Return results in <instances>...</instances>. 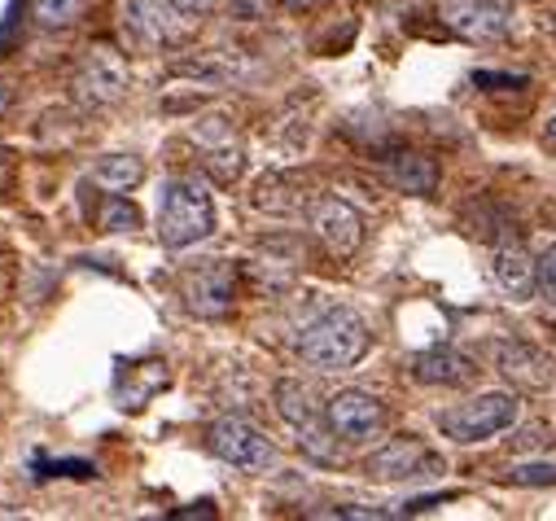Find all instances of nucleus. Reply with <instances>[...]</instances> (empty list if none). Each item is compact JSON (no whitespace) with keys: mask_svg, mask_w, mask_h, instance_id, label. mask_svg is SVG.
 I'll list each match as a JSON object with an SVG mask.
<instances>
[{"mask_svg":"<svg viewBox=\"0 0 556 521\" xmlns=\"http://www.w3.org/2000/svg\"><path fill=\"white\" fill-rule=\"evenodd\" d=\"M473 84H482V88H521L526 75H491V71H473Z\"/></svg>","mask_w":556,"mask_h":521,"instance_id":"393cba45","label":"nucleus"},{"mask_svg":"<svg viewBox=\"0 0 556 521\" xmlns=\"http://www.w3.org/2000/svg\"><path fill=\"white\" fill-rule=\"evenodd\" d=\"M215 232V202L202 180L176 176L159 193V241L167 250H189Z\"/></svg>","mask_w":556,"mask_h":521,"instance_id":"f257e3e1","label":"nucleus"},{"mask_svg":"<svg viewBox=\"0 0 556 521\" xmlns=\"http://www.w3.org/2000/svg\"><path fill=\"white\" fill-rule=\"evenodd\" d=\"M172 14L176 10L163 5V0H123V31L141 49H163L176 40Z\"/></svg>","mask_w":556,"mask_h":521,"instance_id":"ddd939ff","label":"nucleus"},{"mask_svg":"<svg viewBox=\"0 0 556 521\" xmlns=\"http://www.w3.org/2000/svg\"><path fill=\"white\" fill-rule=\"evenodd\" d=\"M539 294L556 303V245H547V254L539 258Z\"/></svg>","mask_w":556,"mask_h":521,"instance_id":"5701e85b","label":"nucleus"},{"mask_svg":"<svg viewBox=\"0 0 556 521\" xmlns=\"http://www.w3.org/2000/svg\"><path fill=\"white\" fill-rule=\"evenodd\" d=\"M97 224L105 232H131V228H141V211H136L123 193H105V206H101Z\"/></svg>","mask_w":556,"mask_h":521,"instance_id":"a211bd4d","label":"nucleus"},{"mask_svg":"<svg viewBox=\"0 0 556 521\" xmlns=\"http://www.w3.org/2000/svg\"><path fill=\"white\" fill-rule=\"evenodd\" d=\"M40 478H92L97 469L88 460H36Z\"/></svg>","mask_w":556,"mask_h":521,"instance_id":"aec40b11","label":"nucleus"},{"mask_svg":"<svg viewBox=\"0 0 556 521\" xmlns=\"http://www.w3.org/2000/svg\"><path fill=\"white\" fill-rule=\"evenodd\" d=\"M443 23L473 45H491L508 36V10L500 0H443Z\"/></svg>","mask_w":556,"mask_h":521,"instance_id":"9d476101","label":"nucleus"},{"mask_svg":"<svg viewBox=\"0 0 556 521\" xmlns=\"http://www.w3.org/2000/svg\"><path fill=\"white\" fill-rule=\"evenodd\" d=\"M276 408H281V417L299 430V443H303V452H307L312 460H325V465L338 460V447L329 443V439H338V434L329 430V421H320V408L312 404L307 385L281 381V385H276Z\"/></svg>","mask_w":556,"mask_h":521,"instance_id":"39448f33","label":"nucleus"},{"mask_svg":"<svg viewBox=\"0 0 556 521\" xmlns=\"http://www.w3.org/2000/svg\"><path fill=\"white\" fill-rule=\"evenodd\" d=\"M495 368L513 381V385H521V390H547L552 385V359L539 351V346H530V342H517V338H504V342H495Z\"/></svg>","mask_w":556,"mask_h":521,"instance_id":"f8f14e48","label":"nucleus"},{"mask_svg":"<svg viewBox=\"0 0 556 521\" xmlns=\"http://www.w3.org/2000/svg\"><path fill=\"white\" fill-rule=\"evenodd\" d=\"M92 180L105 189V193H127L146 180V163L141 158H131V154H110L92 167Z\"/></svg>","mask_w":556,"mask_h":521,"instance_id":"f3484780","label":"nucleus"},{"mask_svg":"<svg viewBox=\"0 0 556 521\" xmlns=\"http://www.w3.org/2000/svg\"><path fill=\"white\" fill-rule=\"evenodd\" d=\"M412 377L421 385H465L478 377V368L469 355H460L452 346H434V351L412 355Z\"/></svg>","mask_w":556,"mask_h":521,"instance_id":"4468645a","label":"nucleus"},{"mask_svg":"<svg viewBox=\"0 0 556 521\" xmlns=\"http://www.w3.org/2000/svg\"><path fill=\"white\" fill-rule=\"evenodd\" d=\"M267 5H271V0H228V10H232L237 18H245V23L267 18Z\"/></svg>","mask_w":556,"mask_h":521,"instance_id":"b1692460","label":"nucleus"},{"mask_svg":"<svg viewBox=\"0 0 556 521\" xmlns=\"http://www.w3.org/2000/svg\"><path fill=\"white\" fill-rule=\"evenodd\" d=\"M167 5L180 14V18H202L215 10V0H167Z\"/></svg>","mask_w":556,"mask_h":521,"instance_id":"a878e982","label":"nucleus"},{"mask_svg":"<svg viewBox=\"0 0 556 521\" xmlns=\"http://www.w3.org/2000/svg\"><path fill=\"white\" fill-rule=\"evenodd\" d=\"M5 110H10V88L0 84V114H5Z\"/></svg>","mask_w":556,"mask_h":521,"instance_id":"c85d7f7f","label":"nucleus"},{"mask_svg":"<svg viewBox=\"0 0 556 521\" xmlns=\"http://www.w3.org/2000/svg\"><path fill=\"white\" fill-rule=\"evenodd\" d=\"M176 517H215V508H211V504H189V508H180Z\"/></svg>","mask_w":556,"mask_h":521,"instance_id":"bb28decb","label":"nucleus"},{"mask_svg":"<svg viewBox=\"0 0 556 521\" xmlns=\"http://www.w3.org/2000/svg\"><path fill=\"white\" fill-rule=\"evenodd\" d=\"M439 469H443V460L421 439H390L386 447H377L368 456V473L381 482H412V478H426Z\"/></svg>","mask_w":556,"mask_h":521,"instance_id":"6e6552de","label":"nucleus"},{"mask_svg":"<svg viewBox=\"0 0 556 521\" xmlns=\"http://www.w3.org/2000/svg\"><path fill=\"white\" fill-rule=\"evenodd\" d=\"M206 167L215 171V180H219V185H228V180H237V176H241V150H215V154L206 158Z\"/></svg>","mask_w":556,"mask_h":521,"instance_id":"412c9836","label":"nucleus"},{"mask_svg":"<svg viewBox=\"0 0 556 521\" xmlns=\"http://www.w3.org/2000/svg\"><path fill=\"white\" fill-rule=\"evenodd\" d=\"M547 145L556 150V114H552V123H547Z\"/></svg>","mask_w":556,"mask_h":521,"instance_id":"c756f323","label":"nucleus"},{"mask_svg":"<svg viewBox=\"0 0 556 521\" xmlns=\"http://www.w3.org/2000/svg\"><path fill=\"white\" fill-rule=\"evenodd\" d=\"M185 303L202 320L228 316V307H232V268L224 264V258H206V264L185 272Z\"/></svg>","mask_w":556,"mask_h":521,"instance_id":"1a4fd4ad","label":"nucleus"},{"mask_svg":"<svg viewBox=\"0 0 556 521\" xmlns=\"http://www.w3.org/2000/svg\"><path fill=\"white\" fill-rule=\"evenodd\" d=\"M312 228L333 254H355L364 241V215L342 198H316L312 202Z\"/></svg>","mask_w":556,"mask_h":521,"instance_id":"9b49d317","label":"nucleus"},{"mask_svg":"<svg viewBox=\"0 0 556 521\" xmlns=\"http://www.w3.org/2000/svg\"><path fill=\"white\" fill-rule=\"evenodd\" d=\"M495 285L508 294V298H530L539 290V264H530V254L521 250H495Z\"/></svg>","mask_w":556,"mask_h":521,"instance_id":"dca6fc26","label":"nucleus"},{"mask_svg":"<svg viewBox=\"0 0 556 521\" xmlns=\"http://www.w3.org/2000/svg\"><path fill=\"white\" fill-rule=\"evenodd\" d=\"M206 443H211V452H215L224 465L245 469V473H263V469L276 465V447L267 443V434L254 430V425L241 421V417L215 421V425L206 430Z\"/></svg>","mask_w":556,"mask_h":521,"instance_id":"20e7f679","label":"nucleus"},{"mask_svg":"<svg viewBox=\"0 0 556 521\" xmlns=\"http://www.w3.org/2000/svg\"><path fill=\"white\" fill-rule=\"evenodd\" d=\"M325 421L338 439L368 443L386 425V408H381V399L364 395V390H338V395L325 404Z\"/></svg>","mask_w":556,"mask_h":521,"instance_id":"0eeeda50","label":"nucleus"},{"mask_svg":"<svg viewBox=\"0 0 556 521\" xmlns=\"http://www.w3.org/2000/svg\"><path fill=\"white\" fill-rule=\"evenodd\" d=\"M299 355L312 364V368H325V372H338V368H351L368 355V325L351 312V307H333L325 316H316L303 338H299Z\"/></svg>","mask_w":556,"mask_h":521,"instance_id":"f03ea898","label":"nucleus"},{"mask_svg":"<svg viewBox=\"0 0 556 521\" xmlns=\"http://www.w3.org/2000/svg\"><path fill=\"white\" fill-rule=\"evenodd\" d=\"M71 88H75V97L84 105H114L127 92V62H123V53H114L110 45H92L79 58V66H75Z\"/></svg>","mask_w":556,"mask_h":521,"instance_id":"423d86ee","label":"nucleus"},{"mask_svg":"<svg viewBox=\"0 0 556 521\" xmlns=\"http://www.w3.org/2000/svg\"><path fill=\"white\" fill-rule=\"evenodd\" d=\"M386 176L399 193H412V198H430L439 189V163L430 154H416V150L386 158Z\"/></svg>","mask_w":556,"mask_h":521,"instance_id":"2eb2a0df","label":"nucleus"},{"mask_svg":"<svg viewBox=\"0 0 556 521\" xmlns=\"http://www.w3.org/2000/svg\"><path fill=\"white\" fill-rule=\"evenodd\" d=\"M508 478L517 486H556V465H517Z\"/></svg>","mask_w":556,"mask_h":521,"instance_id":"4be33fe9","label":"nucleus"},{"mask_svg":"<svg viewBox=\"0 0 556 521\" xmlns=\"http://www.w3.org/2000/svg\"><path fill=\"white\" fill-rule=\"evenodd\" d=\"M276 5H286V10H299V14H303V10L316 5V0H276Z\"/></svg>","mask_w":556,"mask_h":521,"instance_id":"cd10ccee","label":"nucleus"},{"mask_svg":"<svg viewBox=\"0 0 556 521\" xmlns=\"http://www.w3.org/2000/svg\"><path fill=\"white\" fill-rule=\"evenodd\" d=\"M84 10V0H31V14L40 27H71Z\"/></svg>","mask_w":556,"mask_h":521,"instance_id":"6ab92c4d","label":"nucleus"},{"mask_svg":"<svg viewBox=\"0 0 556 521\" xmlns=\"http://www.w3.org/2000/svg\"><path fill=\"white\" fill-rule=\"evenodd\" d=\"M517 412L521 404L504 390H491V395H478L469 404H456L452 412L439 417V430L452 439V443H486L495 434H504L508 425H517Z\"/></svg>","mask_w":556,"mask_h":521,"instance_id":"7ed1b4c3","label":"nucleus"}]
</instances>
